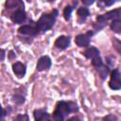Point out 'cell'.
Here are the masks:
<instances>
[{
	"label": "cell",
	"instance_id": "cell-17",
	"mask_svg": "<svg viewBox=\"0 0 121 121\" xmlns=\"http://www.w3.org/2000/svg\"><path fill=\"white\" fill-rule=\"evenodd\" d=\"M77 14H78L79 20L84 21V20L90 15V11H89V9H88L87 8H83V7H81V8H79V9H78Z\"/></svg>",
	"mask_w": 121,
	"mask_h": 121
},
{
	"label": "cell",
	"instance_id": "cell-16",
	"mask_svg": "<svg viewBox=\"0 0 121 121\" xmlns=\"http://www.w3.org/2000/svg\"><path fill=\"white\" fill-rule=\"evenodd\" d=\"M5 6L7 9H13V8H17L19 6L24 7V3L21 0H6Z\"/></svg>",
	"mask_w": 121,
	"mask_h": 121
},
{
	"label": "cell",
	"instance_id": "cell-8",
	"mask_svg": "<svg viewBox=\"0 0 121 121\" xmlns=\"http://www.w3.org/2000/svg\"><path fill=\"white\" fill-rule=\"evenodd\" d=\"M18 32L23 35H29V36H35L38 34L37 28L35 26H30V25H25L22 26L18 28Z\"/></svg>",
	"mask_w": 121,
	"mask_h": 121
},
{
	"label": "cell",
	"instance_id": "cell-21",
	"mask_svg": "<svg viewBox=\"0 0 121 121\" xmlns=\"http://www.w3.org/2000/svg\"><path fill=\"white\" fill-rule=\"evenodd\" d=\"M28 116H27V114H18L16 117H15V120H20V121H24V120H26V121H28Z\"/></svg>",
	"mask_w": 121,
	"mask_h": 121
},
{
	"label": "cell",
	"instance_id": "cell-4",
	"mask_svg": "<svg viewBox=\"0 0 121 121\" xmlns=\"http://www.w3.org/2000/svg\"><path fill=\"white\" fill-rule=\"evenodd\" d=\"M94 32L93 31H88L86 32L85 34H78L76 36L75 38V43L79 47H87L90 43V40H91V37L93 36Z\"/></svg>",
	"mask_w": 121,
	"mask_h": 121
},
{
	"label": "cell",
	"instance_id": "cell-19",
	"mask_svg": "<svg viewBox=\"0 0 121 121\" xmlns=\"http://www.w3.org/2000/svg\"><path fill=\"white\" fill-rule=\"evenodd\" d=\"M72 11H73V8L71 6H66L63 9V17L66 21H68L70 18H71V14H72Z\"/></svg>",
	"mask_w": 121,
	"mask_h": 121
},
{
	"label": "cell",
	"instance_id": "cell-9",
	"mask_svg": "<svg viewBox=\"0 0 121 121\" xmlns=\"http://www.w3.org/2000/svg\"><path fill=\"white\" fill-rule=\"evenodd\" d=\"M12 71L18 78H23L26 75V67L24 63H22L20 61H16L12 64Z\"/></svg>",
	"mask_w": 121,
	"mask_h": 121
},
{
	"label": "cell",
	"instance_id": "cell-1",
	"mask_svg": "<svg viewBox=\"0 0 121 121\" xmlns=\"http://www.w3.org/2000/svg\"><path fill=\"white\" fill-rule=\"evenodd\" d=\"M78 111V106L73 101H59L56 105V109L52 114V117L56 121H62L64 118L72 113Z\"/></svg>",
	"mask_w": 121,
	"mask_h": 121
},
{
	"label": "cell",
	"instance_id": "cell-2",
	"mask_svg": "<svg viewBox=\"0 0 121 121\" xmlns=\"http://www.w3.org/2000/svg\"><path fill=\"white\" fill-rule=\"evenodd\" d=\"M58 15H59V11L57 9H53L50 13H43L35 26L38 33L39 32L44 33L47 30L51 29V27L54 26L56 22Z\"/></svg>",
	"mask_w": 121,
	"mask_h": 121
},
{
	"label": "cell",
	"instance_id": "cell-7",
	"mask_svg": "<svg viewBox=\"0 0 121 121\" xmlns=\"http://www.w3.org/2000/svg\"><path fill=\"white\" fill-rule=\"evenodd\" d=\"M26 14L25 9H17L15 12H13L12 15L10 16V19L14 24H21L26 20Z\"/></svg>",
	"mask_w": 121,
	"mask_h": 121
},
{
	"label": "cell",
	"instance_id": "cell-22",
	"mask_svg": "<svg viewBox=\"0 0 121 121\" xmlns=\"http://www.w3.org/2000/svg\"><path fill=\"white\" fill-rule=\"evenodd\" d=\"M100 1L103 2L105 6H112V4H114V3H115L116 1H118V0H100Z\"/></svg>",
	"mask_w": 121,
	"mask_h": 121
},
{
	"label": "cell",
	"instance_id": "cell-18",
	"mask_svg": "<svg viewBox=\"0 0 121 121\" xmlns=\"http://www.w3.org/2000/svg\"><path fill=\"white\" fill-rule=\"evenodd\" d=\"M12 101L16 105H22L25 103L26 98H25V95H23L21 94H15L12 95Z\"/></svg>",
	"mask_w": 121,
	"mask_h": 121
},
{
	"label": "cell",
	"instance_id": "cell-24",
	"mask_svg": "<svg viewBox=\"0 0 121 121\" xmlns=\"http://www.w3.org/2000/svg\"><path fill=\"white\" fill-rule=\"evenodd\" d=\"M81 2L85 6H91V5H93L95 3V0H81Z\"/></svg>",
	"mask_w": 121,
	"mask_h": 121
},
{
	"label": "cell",
	"instance_id": "cell-28",
	"mask_svg": "<svg viewBox=\"0 0 121 121\" xmlns=\"http://www.w3.org/2000/svg\"><path fill=\"white\" fill-rule=\"evenodd\" d=\"M47 1H49V2H54L55 0H47Z\"/></svg>",
	"mask_w": 121,
	"mask_h": 121
},
{
	"label": "cell",
	"instance_id": "cell-27",
	"mask_svg": "<svg viewBox=\"0 0 121 121\" xmlns=\"http://www.w3.org/2000/svg\"><path fill=\"white\" fill-rule=\"evenodd\" d=\"M74 120H76V121H78V120H79L78 117H76V116H74V117H72V118H69L68 119V121H74Z\"/></svg>",
	"mask_w": 121,
	"mask_h": 121
},
{
	"label": "cell",
	"instance_id": "cell-14",
	"mask_svg": "<svg viewBox=\"0 0 121 121\" xmlns=\"http://www.w3.org/2000/svg\"><path fill=\"white\" fill-rule=\"evenodd\" d=\"M95 69L97 70V72H98V74H99V76H100V78H101L102 79H105V78H107V76L109 75V73H110V68H109V66L104 65V64L100 65L99 67H97V68H95Z\"/></svg>",
	"mask_w": 121,
	"mask_h": 121
},
{
	"label": "cell",
	"instance_id": "cell-23",
	"mask_svg": "<svg viewBox=\"0 0 121 121\" xmlns=\"http://www.w3.org/2000/svg\"><path fill=\"white\" fill-rule=\"evenodd\" d=\"M103 120H106V121H108V120H117V117L116 116H114L113 114H109V115H107V116H105V117H103Z\"/></svg>",
	"mask_w": 121,
	"mask_h": 121
},
{
	"label": "cell",
	"instance_id": "cell-6",
	"mask_svg": "<svg viewBox=\"0 0 121 121\" xmlns=\"http://www.w3.org/2000/svg\"><path fill=\"white\" fill-rule=\"evenodd\" d=\"M70 42H71L70 37L64 36V35H60V36H59V37L56 39V41H55V43H54V45H55L57 48L63 50V49H66V48L70 45Z\"/></svg>",
	"mask_w": 121,
	"mask_h": 121
},
{
	"label": "cell",
	"instance_id": "cell-13",
	"mask_svg": "<svg viewBox=\"0 0 121 121\" xmlns=\"http://www.w3.org/2000/svg\"><path fill=\"white\" fill-rule=\"evenodd\" d=\"M105 18L107 20H114V19H120L121 17V9H116L113 10H111L109 12H107L106 14H104Z\"/></svg>",
	"mask_w": 121,
	"mask_h": 121
},
{
	"label": "cell",
	"instance_id": "cell-10",
	"mask_svg": "<svg viewBox=\"0 0 121 121\" xmlns=\"http://www.w3.org/2000/svg\"><path fill=\"white\" fill-rule=\"evenodd\" d=\"M33 115H34V119L36 121H45V120H48L50 117L49 113L43 109L35 110L33 112Z\"/></svg>",
	"mask_w": 121,
	"mask_h": 121
},
{
	"label": "cell",
	"instance_id": "cell-26",
	"mask_svg": "<svg viewBox=\"0 0 121 121\" xmlns=\"http://www.w3.org/2000/svg\"><path fill=\"white\" fill-rule=\"evenodd\" d=\"M5 55H6L5 50L2 49V48H0V60H3L5 59Z\"/></svg>",
	"mask_w": 121,
	"mask_h": 121
},
{
	"label": "cell",
	"instance_id": "cell-25",
	"mask_svg": "<svg viewBox=\"0 0 121 121\" xmlns=\"http://www.w3.org/2000/svg\"><path fill=\"white\" fill-rule=\"evenodd\" d=\"M5 115H7V112H6V111L3 109V107L0 104V118H3Z\"/></svg>",
	"mask_w": 121,
	"mask_h": 121
},
{
	"label": "cell",
	"instance_id": "cell-3",
	"mask_svg": "<svg viewBox=\"0 0 121 121\" xmlns=\"http://www.w3.org/2000/svg\"><path fill=\"white\" fill-rule=\"evenodd\" d=\"M109 87L112 90H119L121 88V78H120V73L119 70L113 69L111 73V78L109 81Z\"/></svg>",
	"mask_w": 121,
	"mask_h": 121
},
{
	"label": "cell",
	"instance_id": "cell-11",
	"mask_svg": "<svg viewBox=\"0 0 121 121\" xmlns=\"http://www.w3.org/2000/svg\"><path fill=\"white\" fill-rule=\"evenodd\" d=\"M99 50L96 48V47H89V48H87L84 52H83V55L87 58V59H93V58H95V57H97V56H99Z\"/></svg>",
	"mask_w": 121,
	"mask_h": 121
},
{
	"label": "cell",
	"instance_id": "cell-12",
	"mask_svg": "<svg viewBox=\"0 0 121 121\" xmlns=\"http://www.w3.org/2000/svg\"><path fill=\"white\" fill-rule=\"evenodd\" d=\"M107 19L105 18V16H104V14H102V15H98L97 16V18H96V23L95 24V30L96 31H98V30H100L101 28H103L106 25H107Z\"/></svg>",
	"mask_w": 121,
	"mask_h": 121
},
{
	"label": "cell",
	"instance_id": "cell-5",
	"mask_svg": "<svg viewBox=\"0 0 121 121\" xmlns=\"http://www.w3.org/2000/svg\"><path fill=\"white\" fill-rule=\"evenodd\" d=\"M52 61L51 59L48 56H43L38 60L37 65H36V69L38 71H44V70H48L51 67Z\"/></svg>",
	"mask_w": 121,
	"mask_h": 121
},
{
	"label": "cell",
	"instance_id": "cell-15",
	"mask_svg": "<svg viewBox=\"0 0 121 121\" xmlns=\"http://www.w3.org/2000/svg\"><path fill=\"white\" fill-rule=\"evenodd\" d=\"M111 29L115 32V33H121V21L120 19H114L112 21L111 25H110Z\"/></svg>",
	"mask_w": 121,
	"mask_h": 121
},
{
	"label": "cell",
	"instance_id": "cell-20",
	"mask_svg": "<svg viewBox=\"0 0 121 121\" xmlns=\"http://www.w3.org/2000/svg\"><path fill=\"white\" fill-rule=\"evenodd\" d=\"M102 64H103V61H102V59L100 58V56H97V57H95L92 59V65L95 68H97Z\"/></svg>",
	"mask_w": 121,
	"mask_h": 121
}]
</instances>
